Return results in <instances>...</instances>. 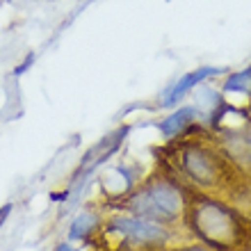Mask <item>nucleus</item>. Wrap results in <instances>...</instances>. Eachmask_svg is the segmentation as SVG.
<instances>
[{"mask_svg": "<svg viewBox=\"0 0 251 251\" xmlns=\"http://www.w3.org/2000/svg\"><path fill=\"white\" fill-rule=\"evenodd\" d=\"M226 69H222V66H199V69H194V71L185 73L180 80H176L174 85H169L162 92V105H176V103H180V99L185 96L187 92H192L197 85H203L208 78H215V75H222Z\"/></svg>", "mask_w": 251, "mask_h": 251, "instance_id": "obj_5", "label": "nucleus"}, {"mask_svg": "<svg viewBox=\"0 0 251 251\" xmlns=\"http://www.w3.org/2000/svg\"><path fill=\"white\" fill-rule=\"evenodd\" d=\"M103 219H105V212L96 208V205H87L82 212H78L75 217L71 219L69 224V231H66V242H89L99 235L100 226H103Z\"/></svg>", "mask_w": 251, "mask_h": 251, "instance_id": "obj_6", "label": "nucleus"}, {"mask_svg": "<svg viewBox=\"0 0 251 251\" xmlns=\"http://www.w3.org/2000/svg\"><path fill=\"white\" fill-rule=\"evenodd\" d=\"M53 251H78V249H75V247H73L71 242H66V240H64V242H57Z\"/></svg>", "mask_w": 251, "mask_h": 251, "instance_id": "obj_11", "label": "nucleus"}, {"mask_svg": "<svg viewBox=\"0 0 251 251\" xmlns=\"http://www.w3.org/2000/svg\"><path fill=\"white\" fill-rule=\"evenodd\" d=\"M203 119V114L199 112V107L194 105H183L178 110H174L167 119H162L160 124V132L165 139H174V137H183L192 126H197V121Z\"/></svg>", "mask_w": 251, "mask_h": 251, "instance_id": "obj_7", "label": "nucleus"}, {"mask_svg": "<svg viewBox=\"0 0 251 251\" xmlns=\"http://www.w3.org/2000/svg\"><path fill=\"white\" fill-rule=\"evenodd\" d=\"M34 60H37V55H34V53H27V55H25V60L21 62V64L12 71V75H14V78H19V75H23L25 71H30V66L34 64Z\"/></svg>", "mask_w": 251, "mask_h": 251, "instance_id": "obj_9", "label": "nucleus"}, {"mask_svg": "<svg viewBox=\"0 0 251 251\" xmlns=\"http://www.w3.org/2000/svg\"><path fill=\"white\" fill-rule=\"evenodd\" d=\"M185 231L215 251H251V224L224 199L192 194Z\"/></svg>", "mask_w": 251, "mask_h": 251, "instance_id": "obj_3", "label": "nucleus"}, {"mask_svg": "<svg viewBox=\"0 0 251 251\" xmlns=\"http://www.w3.org/2000/svg\"><path fill=\"white\" fill-rule=\"evenodd\" d=\"M251 85V66L245 69V71H238V73H231L228 80L224 82V89L226 92H247Z\"/></svg>", "mask_w": 251, "mask_h": 251, "instance_id": "obj_8", "label": "nucleus"}, {"mask_svg": "<svg viewBox=\"0 0 251 251\" xmlns=\"http://www.w3.org/2000/svg\"><path fill=\"white\" fill-rule=\"evenodd\" d=\"M190 199L192 192L174 174L162 169V172H155L142 178L135 185V190L117 199L112 208L119 212H128L132 217H142L180 231V226L185 228Z\"/></svg>", "mask_w": 251, "mask_h": 251, "instance_id": "obj_2", "label": "nucleus"}, {"mask_svg": "<svg viewBox=\"0 0 251 251\" xmlns=\"http://www.w3.org/2000/svg\"><path fill=\"white\" fill-rule=\"evenodd\" d=\"M165 169L192 192V194H208L228 201L235 190L240 176L215 139L208 137H185L169 151Z\"/></svg>", "mask_w": 251, "mask_h": 251, "instance_id": "obj_1", "label": "nucleus"}, {"mask_svg": "<svg viewBox=\"0 0 251 251\" xmlns=\"http://www.w3.org/2000/svg\"><path fill=\"white\" fill-rule=\"evenodd\" d=\"M178 240L183 245V240L192 238L187 231L180 233L169 226L114 210L105 215L94 242L100 251H174Z\"/></svg>", "mask_w": 251, "mask_h": 251, "instance_id": "obj_4", "label": "nucleus"}, {"mask_svg": "<svg viewBox=\"0 0 251 251\" xmlns=\"http://www.w3.org/2000/svg\"><path fill=\"white\" fill-rule=\"evenodd\" d=\"M14 210V203H5L2 208H0V228H2V224L7 222V217H9V212Z\"/></svg>", "mask_w": 251, "mask_h": 251, "instance_id": "obj_10", "label": "nucleus"}]
</instances>
